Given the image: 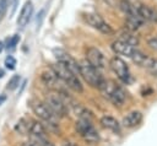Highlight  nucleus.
Masks as SVG:
<instances>
[{"label": "nucleus", "mask_w": 157, "mask_h": 146, "mask_svg": "<svg viewBox=\"0 0 157 146\" xmlns=\"http://www.w3.org/2000/svg\"><path fill=\"white\" fill-rule=\"evenodd\" d=\"M142 121V113L139 110H132L130 112L123 120V125L125 128H135L140 125Z\"/></svg>", "instance_id": "16"}, {"label": "nucleus", "mask_w": 157, "mask_h": 146, "mask_svg": "<svg viewBox=\"0 0 157 146\" xmlns=\"http://www.w3.org/2000/svg\"><path fill=\"white\" fill-rule=\"evenodd\" d=\"M99 90L103 93V96L107 99H109L114 106H121V104H124V102L126 99V92L123 90V87H120L119 85H117L113 81L104 80V82Z\"/></svg>", "instance_id": "2"}, {"label": "nucleus", "mask_w": 157, "mask_h": 146, "mask_svg": "<svg viewBox=\"0 0 157 146\" xmlns=\"http://www.w3.org/2000/svg\"><path fill=\"white\" fill-rule=\"evenodd\" d=\"M78 69H80V75L85 79V81L91 85L92 87L101 88V86L104 82V79L99 74L98 69L92 66L87 60H82L78 63Z\"/></svg>", "instance_id": "4"}, {"label": "nucleus", "mask_w": 157, "mask_h": 146, "mask_svg": "<svg viewBox=\"0 0 157 146\" xmlns=\"http://www.w3.org/2000/svg\"><path fill=\"white\" fill-rule=\"evenodd\" d=\"M18 83H20V76L18 75H15V76H12L11 79H10V81H9V83H7V90H15V88H17L18 87Z\"/></svg>", "instance_id": "22"}, {"label": "nucleus", "mask_w": 157, "mask_h": 146, "mask_svg": "<svg viewBox=\"0 0 157 146\" xmlns=\"http://www.w3.org/2000/svg\"><path fill=\"white\" fill-rule=\"evenodd\" d=\"M34 114L40 118L48 126L49 130H58L59 131V126H58V118L54 115V113L49 109V107L40 101H33L31 104Z\"/></svg>", "instance_id": "3"}, {"label": "nucleus", "mask_w": 157, "mask_h": 146, "mask_svg": "<svg viewBox=\"0 0 157 146\" xmlns=\"http://www.w3.org/2000/svg\"><path fill=\"white\" fill-rule=\"evenodd\" d=\"M6 7H7V2H6V0H0V20H1V17L5 15Z\"/></svg>", "instance_id": "26"}, {"label": "nucleus", "mask_w": 157, "mask_h": 146, "mask_svg": "<svg viewBox=\"0 0 157 146\" xmlns=\"http://www.w3.org/2000/svg\"><path fill=\"white\" fill-rule=\"evenodd\" d=\"M28 124L29 119H21L16 125V130L20 134H28Z\"/></svg>", "instance_id": "20"}, {"label": "nucleus", "mask_w": 157, "mask_h": 146, "mask_svg": "<svg viewBox=\"0 0 157 146\" xmlns=\"http://www.w3.org/2000/svg\"><path fill=\"white\" fill-rule=\"evenodd\" d=\"M148 45L152 49H156L157 50V36H155V37H152V38L148 39Z\"/></svg>", "instance_id": "27"}, {"label": "nucleus", "mask_w": 157, "mask_h": 146, "mask_svg": "<svg viewBox=\"0 0 157 146\" xmlns=\"http://www.w3.org/2000/svg\"><path fill=\"white\" fill-rule=\"evenodd\" d=\"M18 40H20V37H18V34H15V36H12L10 39H7V48H15V45L18 43Z\"/></svg>", "instance_id": "25"}, {"label": "nucleus", "mask_w": 157, "mask_h": 146, "mask_svg": "<svg viewBox=\"0 0 157 146\" xmlns=\"http://www.w3.org/2000/svg\"><path fill=\"white\" fill-rule=\"evenodd\" d=\"M112 70L115 72V75L118 76V79L120 81H123L124 83H129L130 80H131V75H130V71H129V66L126 65V63L120 59L119 56H114L110 59V63H109Z\"/></svg>", "instance_id": "8"}, {"label": "nucleus", "mask_w": 157, "mask_h": 146, "mask_svg": "<svg viewBox=\"0 0 157 146\" xmlns=\"http://www.w3.org/2000/svg\"><path fill=\"white\" fill-rule=\"evenodd\" d=\"M112 49H113L117 54H119V55H124V56L130 58V56L132 55V53L135 52L136 47H132V45L129 44L128 42H125V40H123V39L119 38V39H117L115 42H113Z\"/></svg>", "instance_id": "12"}, {"label": "nucleus", "mask_w": 157, "mask_h": 146, "mask_svg": "<svg viewBox=\"0 0 157 146\" xmlns=\"http://www.w3.org/2000/svg\"><path fill=\"white\" fill-rule=\"evenodd\" d=\"M40 80L50 90H54V91H63L60 88V85H59V77L55 75V72L53 71V69H47L42 72L40 75Z\"/></svg>", "instance_id": "11"}, {"label": "nucleus", "mask_w": 157, "mask_h": 146, "mask_svg": "<svg viewBox=\"0 0 157 146\" xmlns=\"http://www.w3.org/2000/svg\"><path fill=\"white\" fill-rule=\"evenodd\" d=\"M76 130L77 133L80 134V136L88 144H96L98 140H99V136H98V133L97 130L92 126L91 121L90 120H83V119H80L77 123H76Z\"/></svg>", "instance_id": "6"}, {"label": "nucleus", "mask_w": 157, "mask_h": 146, "mask_svg": "<svg viewBox=\"0 0 157 146\" xmlns=\"http://www.w3.org/2000/svg\"><path fill=\"white\" fill-rule=\"evenodd\" d=\"M28 133H29V135L33 137V140L47 137V130H45V128L43 126V124H40V123L36 121V120H31V119H29Z\"/></svg>", "instance_id": "15"}, {"label": "nucleus", "mask_w": 157, "mask_h": 146, "mask_svg": "<svg viewBox=\"0 0 157 146\" xmlns=\"http://www.w3.org/2000/svg\"><path fill=\"white\" fill-rule=\"evenodd\" d=\"M83 20L94 29L99 31L103 34H112L113 33V28L98 15V13H93V12H87L83 13Z\"/></svg>", "instance_id": "7"}, {"label": "nucleus", "mask_w": 157, "mask_h": 146, "mask_svg": "<svg viewBox=\"0 0 157 146\" xmlns=\"http://www.w3.org/2000/svg\"><path fill=\"white\" fill-rule=\"evenodd\" d=\"M56 60L59 63H61L63 65H65L69 70H71L75 75H80V69H78V63L65 50L63 49H54L53 50Z\"/></svg>", "instance_id": "9"}, {"label": "nucleus", "mask_w": 157, "mask_h": 146, "mask_svg": "<svg viewBox=\"0 0 157 146\" xmlns=\"http://www.w3.org/2000/svg\"><path fill=\"white\" fill-rule=\"evenodd\" d=\"M5 66L9 69V70H13L15 66H16V59L11 55H9L6 59H5Z\"/></svg>", "instance_id": "23"}, {"label": "nucleus", "mask_w": 157, "mask_h": 146, "mask_svg": "<svg viewBox=\"0 0 157 146\" xmlns=\"http://www.w3.org/2000/svg\"><path fill=\"white\" fill-rule=\"evenodd\" d=\"M71 107H72L74 113H75L80 119L90 120V121H91V119L93 118L92 112L88 110L86 107H83V106H81V104H78V103H74V104H71Z\"/></svg>", "instance_id": "18"}, {"label": "nucleus", "mask_w": 157, "mask_h": 146, "mask_svg": "<svg viewBox=\"0 0 157 146\" xmlns=\"http://www.w3.org/2000/svg\"><path fill=\"white\" fill-rule=\"evenodd\" d=\"M53 71L55 72V75L71 90H74L75 92H82L83 87L81 85V81L78 80L77 75H75L71 70H69L65 65H63L61 63H56L52 66Z\"/></svg>", "instance_id": "1"}, {"label": "nucleus", "mask_w": 157, "mask_h": 146, "mask_svg": "<svg viewBox=\"0 0 157 146\" xmlns=\"http://www.w3.org/2000/svg\"><path fill=\"white\" fill-rule=\"evenodd\" d=\"M142 67H145L146 70H148L152 75L157 76V59L151 58V56H147V59H146V61H145V64H144Z\"/></svg>", "instance_id": "19"}, {"label": "nucleus", "mask_w": 157, "mask_h": 146, "mask_svg": "<svg viewBox=\"0 0 157 146\" xmlns=\"http://www.w3.org/2000/svg\"><path fill=\"white\" fill-rule=\"evenodd\" d=\"M137 11H139V13L144 21H150V22L157 23V10L155 7L141 4L137 6Z\"/></svg>", "instance_id": "14"}, {"label": "nucleus", "mask_w": 157, "mask_h": 146, "mask_svg": "<svg viewBox=\"0 0 157 146\" xmlns=\"http://www.w3.org/2000/svg\"><path fill=\"white\" fill-rule=\"evenodd\" d=\"M21 146H38V145H36L34 142H25V144H22Z\"/></svg>", "instance_id": "29"}, {"label": "nucleus", "mask_w": 157, "mask_h": 146, "mask_svg": "<svg viewBox=\"0 0 157 146\" xmlns=\"http://www.w3.org/2000/svg\"><path fill=\"white\" fill-rule=\"evenodd\" d=\"M4 76V71L2 70H0V77H2Z\"/></svg>", "instance_id": "32"}, {"label": "nucleus", "mask_w": 157, "mask_h": 146, "mask_svg": "<svg viewBox=\"0 0 157 146\" xmlns=\"http://www.w3.org/2000/svg\"><path fill=\"white\" fill-rule=\"evenodd\" d=\"M2 49H4V43H2V42H0V53L2 52Z\"/></svg>", "instance_id": "30"}, {"label": "nucleus", "mask_w": 157, "mask_h": 146, "mask_svg": "<svg viewBox=\"0 0 157 146\" xmlns=\"http://www.w3.org/2000/svg\"><path fill=\"white\" fill-rule=\"evenodd\" d=\"M86 60L96 69H103L105 66V58L103 53L94 47H90L86 50Z\"/></svg>", "instance_id": "10"}, {"label": "nucleus", "mask_w": 157, "mask_h": 146, "mask_svg": "<svg viewBox=\"0 0 157 146\" xmlns=\"http://www.w3.org/2000/svg\"><path fill=\"white\" fill-rule=\"evenodd\" d=\"M4 101H5V96H1V97H0V104H1Z\"/></svg>", "instance_id": "31"}, {"label": "nucleus", "mask_w": 157, "mask_h": 146, "mask_svg": "<svg viewBox=\"0 0 157 146\" xmlns=\"http://www.w3.org/2000/svg\"><path fill=\"white\" fill-rule=\"evenodd\" d=\"M101 124H102L105 129H109V130H112V131H114V133H120V124H119V121H118L115 118L110 117V115H104V117H102V118H101Z\"/></svg>", "instance_id": "17"}, {"label": "nucleus", "mask_w": 157, "mask_h": 146, "mask_svg": "<svg viewBox=\"0 0 157 146\" xmlns=\"http://www.w3.org/2000/svg\"><path fill=\"white\" fill-rule=\"evenodd\" d=\"M120 39L128 42V43L131 44L132 47H136V45L139 44V39H137L135 36L130 34V33H124V34H121V36H120Z\"/></svg>", "instance_id": "21"}, {"label": "nucleus", "mask_w": 157, "mask_h": 146, "mask_svg": "<svg viewBox=\"0 0 157 146\" xmlns=\"http://www.w3.org/2000/svg\"><path fill=\"white\" fill-rule=\"evenodd\" d=\"M33 13V4L31 1H27L25 2V5L22 6L20 13H18V17H17V25L20 27H25L28 21L31 20V16Z\"/></svg>", "instance_id": "13"}, {"label": "nucleus", "mask_w": 157, "mask_h": 146, "mask_svg": "<svg viewBox=\"0 0 157 146\" xmlns=\"http://www.w3.org/2000/svg\"><path fill=\"white\" fill-rule=\"evenodd\" d=\"M33 142L36 144V145H38V146H54L49 140H48V137H43V139H36V140H33Z\"/></svg>", "instance_id": "24"}, {"label": "nucleus", "mask_w": 157, "mask_h": 146, "mask_svg": "<svg viewBox=\"0 0 157 146\" xmlns=\"http://www.w3.org/2000/svg\"><path fill=\"white\" fill-rule=\"evenodd\" d=\"M44 103L49 107V109L54 113V115L56 118H64V117H66V114H67V104L60 97L59 93L47 96Z\"/></svg>", "instance_id": "5"}, {"label": "nucleus", "mask_w": 157, "mask_h": 146, "mask_svg": "<svg viewBox=\"0 0 157 146\" xmlns=\"http://www.w3.org/2000/svg\"><path fill=\"white\" fill-rule=\"evenodd\" d=\"M61 146H77V145H75V144L71 142V141H64Z\"/></svg>", "instance_id": "28"}]
</instances>
